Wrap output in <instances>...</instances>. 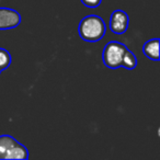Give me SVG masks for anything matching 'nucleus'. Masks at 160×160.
<instances>
[{"label":"nucleus","mask_w":160,"mask_h":160,"mask_svg":"<svg viewBox=\"0 0 160 160\" xmlns=\"http://www.w3.org/2000/svg\"><path fill=\"white\" fill-rule=\"evenodd\" d=\"M107 31L103 19L96 14L87 16L80 21L78 33L86 42H98L102 40Z\"/></svg>","instance_id":"f257e3e1"},{"label":"nucleus","mask_w":160,"mask_h":160,"mask_svg":"<svg viewBox=\"0 0 160 160\" xmlns=\"http://www.w3.org/2000/svg\"><path fill=\"white\" fill-rule=\"evenodd\" d=\"M28 158L29 151L24 145L10 135L0 136V160H25Z\"/></svg>","instance_id":"f03ea898"},{"label":"nucleus","mask_w":160,"mask_h":160,"mask_svg":"<svg viewBox=\"0 0 160 160\" xmlns=\"http://www.w3.org/2000/svg\"><path fill=\"white\" fill-rule=\"evenodd\" d=\"M127 46L123 43L111 41L105 45L102 52L103 64L110 69H118L122 67L124 55L127 51Z\"/></svg>","instance_id":"7ed1b4c3"},{"label":"nucleus","mask_w":160,"mask_h":160,"mask_svg":"<svg viewBox=\"0 0 160 160\" xmlns=\"http://www.w3.org/2000/svg\"><path fill=\"white\" fill-rule=\"evenodd\" d=\"M21 23V16L18 11L10 8H0V30H11Z\"/></svg>","instance_id":"20e7f679"},{"label":"nucleus","mask_w":160,"mask_h":160,"mask_svg":"<svg viewBox=\"0 0 160 160\" xmlns=\"http://www.w3.org/2000/svg\"><path fill=\"white\" fill-rule=\"evenodd\" d=\"M129 18L123 10H115L110 18V30L114 34H123L128 29Z\"/></svg>","instance_id":"39448f33"},{"label":"nucleus","mask_w":160,"mask_h":160,"mask_svg":"<svg viewBox=\"0 0 160 160\" xmlns=\"http://www.w3.org/2000/svg\"><path fill=\"white\" fill-rule=\"evenodd\" d=\"M159 38H151V40L147 41L142 46V52L146 55V57H148L149 59L158 62L160 58L159 55Z\"/></svg>","instance_id":"423d86ee"},{"label":"nucleus","mask_w":160,"mask_h":160,"mask_svg":"<svg viewBox=\"0 0 160 160\" xmlns=\"http://www.w3.org/2000/svg\"><path fill=\"white\" fill-rule=\"evenodd\" d=\"M136 66H137V58H136V56L134 55L133 52L127 49L126 53H125V55H124L122 67L132 70V69L136 68Z\"/></svg>","instance_id":"0eeeda50"},{"label":"nucleus","mask_w":160,"mask_h":160,"mask_svg":"<svg viewBox=\"0 0 160 160\" xmlns=\"http://www.w3.org/2000/svg\"><path fill=\"white\" fill-rule=\"evenodd\" d=\"M12 58L10 53L5 48H0V70L2 71L10 66Z\"/></svg>","instance_id":"6e6552de"},{"label":"nucleus","mask_w":160,"mask_h":160,"mask_svg":"<svg viewBox=\"0 0 160 160\" xmlns=\"http://www.w3.org/2000/svg\"><path fill=\"white\" fill-rule=\"evenodd\" d=\"M101 1L102 0H81L83 6L88 8H97L101 5Z\"/></svg>","instance_id":"1a4fd4ad"},{"label":"nucleus","mask_w":160,"mask_h":160,"mask_svg":"<svg viewBox=\"0 0 160 160\" xmlns=\"http://www.w3.org/2000/svg\"><path fill=\"white\" fill-rule=\"evenodd\" d=\"M0 72H1V70H0Z\"/></svg>","instance_id":"9d476101"}]
</instances>
